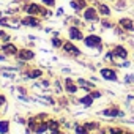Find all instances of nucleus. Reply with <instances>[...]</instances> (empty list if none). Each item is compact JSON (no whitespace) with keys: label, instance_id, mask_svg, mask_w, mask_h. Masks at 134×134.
<instances>
[{"label":"nucleus","instance_id":"a211bd4d","mask_svg":"<svg viewBox=\"0 0 134 134\" xmlns=\"http://www.w3.org/2000/svg\"><path fill=\"white\" fill-rule=\"evenodd\" d=\"M121 115V112L120 110H117V109H107V110H104V115H112V117H115V115Z\"/></svg>","mask_w":134,"mask_h":134},{"label":"nucleus","instance_id":"c756f323","mask_svg":"<svg viewBox=\"0 0 134 134\" xmlns=\"http://www.w3.org/2000/svg\"><path fill=\"white\" fill-rule=\"evenodd\" d=\"M2 35H3V32H0V36H2Z\"/></svg>","mask_w":134,"mask_h":134},{"label":"nucleus","instance_id":"b1692460","mask_svg":"<svg viewBox=\"0 0 134 134\" xmlns=\"http://www.w3.org/2000/svg\"><path fill=\"white\" fill-rule=\"evenodd\" d=\"M43 3L47 5V7H52V5L55 3V0H43Z\"/></svg>","mask_w":134,"mask_h":134},{"label":"nucleus","instance_id":"c85d7f7f","mask_svg":"<svg viewBox=\"0 0 134 134\" xmlns=\"http://www.w3.org/2000/svg\"><path fill=\"white\" fill-rule=\"evenodd\" d=\"M52 134H63V132H58V131H52Z\"/></svg>","mask_w":134,"mask_h":134},{"label":"nucleus","instance_id":"f8f14e48","mask_svg":"<svg viewBox=\"0 0 134 134\" xmlns=\"http://www.w3.org/2000/svg\"><path fill=\"white\" fill-rule=\"evenodd\" d=\"M117 57H120V58H126V55H128V52H126V49L123 47V46H117V49H115V52H114Z\"/></svg>","mask_w":134,"mask_h":134},{"label":"nucleus","instance_id":"0eeeda50","mask_svg":"<svg viewBox=\"0 0 134 134\" xmlns=\"http://www.w3.org/2000/svg\"><path fill=\"white\" fill-rule=\"evenodd\" d=\"M101 76H103L104 79H109V81H115V79H117V74L114 73V70H109V68L101 70Z\"/></svg>","mask_w":134,"mask_h":134},{"label":"nucleus","instance_id":"cd10ccee","mask_svg":"<svg viewBox=\"0 0 134 134\" xmlns=\"http://www.w3.org/2000/svg\"><path fill=\"white\" fill-rule=\"evenodd\" d=\"M3 103H5V96H3V95H0V106H2Z\"/></svg>","mask_w":134,"mask_h":134},{"label":"nucleus","instance_id":"dca6fc26","mask_svg":"<svg viewBox=\"0 0 134 134\" xmlns=\"http://www.w3.org/2000/svg\"><path fill=\"white\" fill-rule=\"evenodd\" d=\"M47 126H49V125H46V123L43 121L41 125H38V126L35 128V132H36V134H41L43 131H46V129H47Z\"/></svg>","mask_w":134,"mask_h":134},{"label":"nucleus","instance_id":"412c9836","mask_svg":"<svg viewBox=\"0 0 134 134\" xmlns=\"http://www.w3.org/2000/svg\"><path fill=\"white\" fill-rule=\"evenodd\" d=\"M49 128H51L52 131H57V128H58V121H55V120H51V121H49Z\"/></svg>","mask_w":134,"mask_h":134},{"label":"nucleus","instance_id":"f257e3e1","mask_svg":"<svg viewBox=\"0 0 134 134\" xmlns=\"http://www.w3.org/2000/svg\"><path fill=\"white\" fill-rule=\"evenodd\" d=\"M85 46L88 47H99L101 46V38L96 36V35H90L85 38Z\"/></svg>","mask_w":134,"mask_h":134},{"label":"nucleus","instance_id":"2eb2a0df","mask_svg":"<svg viewBox=\"0 0 134 134\" xmlns=\"http://www.w3.org/2000/svg\"><path fill=\"white\" fill-rule=\"evenodd\" d=\"M66 90H68L70 93H74V92L77 90V87H76V85H73V82L68 79V81H66Z\"/></svg>","mask_w":134,"mask_h":134},{"label":"nucleus","instance_id":"aec40b11","mask_svg":"<svg viewBox=\"0 0 134 134\" xmlns=\"http://www.w3.org/2000/svg\"><path fill=\"white\" fill-rule=\"evenodd\" d=\"M40 76H41V71H40V70H33V71H30V73H29V77H32V79L40 77Z\"/></svg>","mask_w":134,"mask_h":134},{"label":"nucleus","instance_id":"39448f33","mask_svg":"<svg viewBox=\"0 0 134 134\" xmlns=\"http://www.w3.org/2000/svg\"><path fill=\"white\" fill-rule=\"evenodd\" d=\"M33 57H35V54L32 51H27V49H21L18 52V58H21V60H32Z\"/></svg>","mask_w":134,"mask_h":134},{"label":"nucleus","instance_id":"423d86ee","mask_svg":"<svg viewBox=\"0 0 134 134\" xmlns=\"http://www.w3.org/2000/svg\"><path fill=\"white\" fill-rule=\"evenodd\" d=\"M63 49L68 52V54H71V55H79V54H81V51H79L74 44H71V43H65V44H63Z\"/></svg>","mask_w":134,"mask_h":134},{"label":"nucleus","instance_id":"9d476101","mask_svg":"<svg viewBox=\"0 0 134 134\" xmlns=\"http://www.w3.org/2000/svg\"><path fill=\"white\" fill-rule=\"evenodd\" d=\"M120 25H121L125 30H134V22H132L131 19H128V18L120 19Z\"/></svg>","mask_w":134,"mask_h":134},{"label":"nucleus","instance_id":"393cba45","mask_svg":"<svg viewBox=\"0 0 134 134\" xmlns=\"http://www.w3.org/2000/svg\"><path fill=\"white\" fill-rule=\"evenodd\" d=\"M110 134H121V129H118V128H110Z\"/></svg>","mask_w":134,"mask_h":134},{"label":"nucleus","instance_id":"f3484780","mask_svg":"<svg viewBox=\"0 0 134 134\" xmlns=\"http://www.w3.org/2000/svg\"><path fill=\"white\" fill-rule=\"evenodd\" d=\"M81 101H82V104H84V106H90V104H92V101H93V96H92V95H87V96H84Z\"/></svg>","mask_w":134,"mask_h":134},{"label":"nucleus","instance_id":"20e7f679","mask_svg":"<svg viewBox=\"0 0 134 134\" xmlns=\"http://www.w3.org/2000/svg\"><path fill=\"white\" fill-rule=\"evenodd\" d=\"M68 33H70V38H71V40H82V38H84L82 32H81L77 27H70Z\"/></svg>","mask_w":134,"mask_h":134},{"label":"nucleus","instance_id":"9b49d317","mask_svg":"<svg viewBox=\"0 0 134 134\" xmlns=\"http://www.w3.org/2000/svg\"><path fill=\"white\" fill-rule=\"evenodd\" d=\"M3 52L5 54H18V49H16V46L14 44H11V43H7V44H3Z\"/></svg>","mask_w":134,"mask_h":134},{"label":"nucleus","instance_id":"f03ea898","mask_svg":"<svg viewBox=\"0 0 134 134\" xmlns=\"http://www.w3.org/2000/svg\"><path fill=\"white\" fill-rule=\"evenodd\" d=\"M84 19H85V21H98V11H96L95 8H92V7L85 8V11H84Z\"/></svg>","mask_w":134,"mask_h":134},{"label":"nucleus","instance_id":"5701e85b","mask_svg":"<svg viewBox=\"0 0 134 134\" xmlns=\"http://www.w3.org/2000/svg\"><path fill=\"white\" fill-rule=\"evenodd\" d=\"M52 46H54V47H60V46H62V41H60L58 38H54V40H52Z\"/></svg>","mask_w":134,"mask_h":134},{"label":"nucleus","instance_id":"a878e982","mask_svg":"<svg viewBox=\"0 0 134 134\" xmlns=\"http://www.w3.org/2000/svg\"><path fill=\"white\" fill-rule=\"evenodd\" d=\"M85 128H87V129H95V128H96V123H87Z\"/></svg>","mask_w":134,"mask_h":134},{"label":"nucleus","instance_id":"6ab92c4d","mask_svg":"<svg viewBox=\"0 0 134 134\" xmlns=\"http://www.w3.org/2000/svg\"><path fill=\"white\" fill-rule=\"evenodd\" d=\"M79 84H81V85H82V87H84V88H88V90H90V88H93V87H95V85H93V84H90V82H87V81H84V79H79Z\"/></svg>","mask_w":134,"mask_h":134},{"label":"nucleus","instance_id":"bb28decb","mask_svg":"<svg viewBox=\"0 0 134 134\" xmlns=\"http://www.w3.org/2000/svg\"><path fill=\"white\" fill-rule=\"evenodd\" d=\"M92 96H93V99H95V98H99L101 95H99V92H93V93H92Z\"/></svg>","mask_w":134,"mask_h":134},{"label":"nucleus","instance_id":"ddd939ff","mask_svg":"<svg viewBox=\"0 0 134 134\" xmlns=\"http://www.w3.org/2000/svg\"><path fill=\"white\" fill-rule=\"evenodd\" d=\"M8 129H10V123H8L7 120L0 121V132H2V134H7V132H8Z\"/></svg>","mask_w":134,"mask_h":134},{"label":"nucleus","instance_id":"6e6552de","mask_svg":"<svg viewBox=\"0 0 134 134\" xmlns=\"http://www.w3.org/2000/svg\"><path fill=\"white\" fill-rule=\"evenodd\" d=\"M71 8L76 11H81L82 8H87L85 0H71Z\"/></svg>","mask_w":134,"mask_h":134},{"label":"nucleus","instance_id":"4468645a","mask_svg":"<svg viewBox=\"0 0 134 134\" xmlns=\"http://www.w3.org/2000/svg\"><path fill=\"white\" fill-rule=\"evenodd\" d=\"M98 13H101L103 16H109V14H110V8L106 7V5H99V7H98Z\"/></svg>","mask_w":134,"mask_h":134},{"label":"nucleus","instance_id":"7ed1b4c3","mask_svg":"<svg viewBox=\"0 0 134 134\" xmlns=\"http://www.w3.org/2000/svg\"><path fill=\"white\" fill-rule=\"evenodd\" d=\"M25 11H27L29 14H32V16H35V14H40V13H43V14H47V13H44V10H43L40 5H36V3L27 5V7H25Z\"/></svg>","mask_w":134,"mask_h":134},{"label":"nucleus","instance_id":"1a4fd4ad","mask_svg":"<svg viewBox=\"0 0 134 134\" xmlns=\"http://www.w3.org/2000/svg\"><path fill=\"white\" fill-rule=\"evenodd\" d=\"M22 24H24V25H32V27H36L40 22H38V19H36L35 16L29 14L27 18H24V19H22Z\"/></svg>","mask_w":134,"mask_h":134},{"label":"nucleus","instance_id":"4be33fe9","mask_svg":"<svg viewBox=\"0 0 134 134\" xmlns=\"http://www.w3.org/2000/svg\"><path fill=\"white\" fill-rule=\"evenodd\" d=\"M76 132H77V134H88V129H87L85 126H84V128H82V126H77V128H76Z\"/></svg>","mask_w":134,"mask_h":134}]
</instances>
